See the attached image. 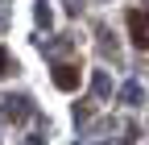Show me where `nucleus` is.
<instances>
[{
	"mask_svg": "<svg viewBox=\"0 0 149 145\" xmlns=\"http://www.w3.org/2000/svg\"><path fill=\"white\" fill-rule=\"evenodd\" d=\"M128 38H133L137 50H149V13L145 8H133V13H128Z\"/></svg>",
	"mask_w": 149,
	"mask_h": 145,
	"instance_id": "f257e3e1",
	"label": "nucleus"
},
{
	"mask_svg": "<svg viewBox=\"0 0 149 145\" xmlns=\"http://www.w3.org/2000/svg\"><path fill=\"white\" fill-rule=\"evenodd\" d=\"M4 70H8V54L0 50V75H4Z\"/></svg>",
	"mask_w": 149,
	"mask_h": 145,
	"instance_id": "7ed1b4c3",
	"label": "nucleus"
},
{
	"mask_svg": "<svg viewBox=\"0 0 149 145\" xmlns=\"http://www.w3.org/2000/svg\"><path fill=\"white\" fill-rule=\"evenodd\" d=\"M79 66H70V62H62V66H54V87H62V91H74L79 87Z\"/></svg>",
	"mask_w": 149,
	"mask_h": 145,
	"instance_id": "f03ea898",
	"label": "nucleus"
}]
</instances>
